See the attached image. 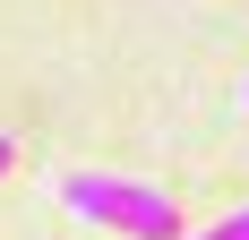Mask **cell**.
I'll return each instance as SVG.
<instances>
[{
  "instance_id": "1",
  "label": "cell",
  "mask_w": 249,
  "mask_h": 240,
  "mask_svg": "<svg viewBox=\"0 0 249 240\" xmlns=\"http://www.w3.org/2000/svg\"><path fill=\"white\" fill-rule=\"evenodd\" d=\"M60 206L95 232H121V240H180L189 232L172 197L129 180V171H60Z\"/></svg>"
},
{
  "instance_id": "2",
  "label": "cell",
  "mask_w": 249,
  "mask_h": 240,
  "mask_svg": "<svg viewBox=\"0 0 249 240\" xmlns=\"http://www.w3.org/2000/svg\"><path fill=\"white\" fill-rule=\"evenodd\" d=\"M180 240H249V206H232V215H215L206 232H180Z\"/></svg>"
},
{
  "instance_id": "3",
  "label": "cell",
  "mask_w": 249,
  "mask_h": 240,
  "mask_svg": "<svg viewBox=\"0 0 249 240\" xmlns=\"http://www.w3.org/2000/svg\"><path fill=\"white\" fill-rule=\"evenodd\" d=\"M9 163H18V137H9V129H0V180H9Z\"/></svg>"
}]
</instances>
